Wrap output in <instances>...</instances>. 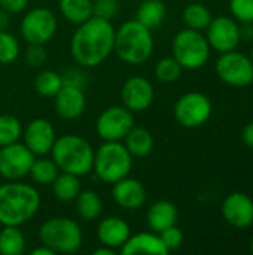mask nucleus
Returning <instances> with one entry per match:
<instances>
[{
  "instance_id": "19",
  "label": "nucleus",
  "mask_w": 253,
  "mask_h": 255,
  "mask_svg": "<svg viewBox=\"0 0 253 255\" xmlns=\"http://www.w3.org/2000/svg\"><path fill=\"white\" fill-rule=\"evenodd\" d=\"M131 236L130 226L119 217H107L98 223L97 238L101 245L112 250H119Z\"/></svg>"
},
{
  "instance_id": "27",
  "label": "nucleus",
  "mask_w": 253,
  "mask_h": 255,
  "mask_svg": "<svg viewBox=\"0 0 253 255\" xmlns=\"http://www.w3.org/2000/svg\"><path fill=\"white\" fill-rule=\"evenodd\" d=\"M58 173H60V169L55 164V161L52 160V157L48 158L46 155H42V157L34 158V161L30 167L28 176L37 185H51L54 182V179L58 176Z\"/></svg>"
},
{
  "instance_id": "40",
  "label": "nucleus",
  "mask_w": 253,
  "mask_h": 255,
  "mask_svg": "<svg viewBox=\"0 0 253 255\" xmlns=\"http://www.w3.org/2000/svg\"><path fill=\"white\" fill-rule=\"evenodd\" d=\"M9 24H10V13L0 7V31L7 30Z\"/></svg>"
},
{
  "instance_id": "7",
  "label": "nucleus",
  "mask_w": 253,
  "mask_h": 255,
  "mask_svg": "<svg viewBox=\"0 0 253 255\" xmlns=\"http://www.w3.org/2000/svg\"><path fill=\"white\" fill-rule=\"evenodd\" d=\"M173 57L186 70H197L207 64L210 58V45L201 31L183 28L173 39Z\"/></svg>"
},
{
  "instance_id": "26",
  "label": "nucleus",
  "mask_w": 253,
  "mask_h": 255,
  "mask_svg": "<svg viewBox=\"0 0 253 255\" xmlns=\"http://www.w3.org/2000/svg\"><path fill=\"white\" fill-rule=\"evenodd\" d=\"M51 187L57 200L64 202V203L73 202L81 191L79 176L67 173V172H60L58 176L51 184Z\"/></svg>"
},
{
  "instance_id": "14",
  "label": "nucleus",
  "mask_w": 253,
  "mask_h": 255,
  "mask_svg": "<svg viewBox=\"0 0 253 255\" xmlns=\"http://www.w3.org/2000/svg\"><path fill=\"white\" fill-rule=\"evenodd\" d=\"M122 105L131 112H143L154 103L155 88L145 76L128 78L121 88Z\"/></svg>"
},
{
  "instance_id": "33",
  "label": "nucleus",
  "mask_w": 253,
  "mask_h": 255,
  "mask_svg": "<svg viewBox=\"0 0 253 255\" xmlns=\"http://www.w3.org/2000/svg\"><path fill=\"white\" fill-rule=\"evenodd\" d=\"M21 52V46L18 39L10 34L7 30L0 31V64L13 63Z\"/></svg>"
},
{
  "instance_id": "39",
  "label": "nucleus",
  "mask_w": 253,
  "mask_h": 255,
  "mask_svg": "<svg viewBox=\"0 0 253 255\" xmlns=\"http://www.w3.org/2000/svg\"><path fill=\"white\" fill-rule=\"evenodd\" d=\"M242 140L248 148L253 149V123H249L242 131Z\"/></svg>"
},
{
  "instance_id": "10",
  "label": "nucleus",
  "mask_w": 253,
  "mask_h": 255,
  "mask_svg": "<svg viewBox=\"0 0 253 255\" xmlns=\"http://www.w3.org/2000/svg\"><path fill=\"white\" fill-rule=\"evenodd\" d=\"M215 72L218 78L231 87H248L253 82V63L251 57L234 51L224 52L216 61Z\"/></svg>"
},
{
  "instance_id": "15",
  "label": "nucleus",
  "mask_w": 253,
  "mask_h": 255,
  "mask_svg": "<svg viewBox=\"0 0 253 255\" xmlns=\"http://www.w3.org/2000/svg\"><path fill=\"white\" fill-rule=\"evenodd\" d=\"M24 145L36 155H48L55 143L57 134L54 126L46 118H34L31 120L25 130H22Z\"/></svg>"
},
{
  "instance_id": "29",
  "label": "nucleus",
  "mask_w": 253,
  "mask_h": 255,
  "mask_svg": "<svg viewBox=\"0 0 253 255\" xmlns=\"http://www.w3.org/2000/svg\"><path fill=\"white\" fill-rule=\"evenodd\" d=\"M25 251V238L19 227L3 226L0 232V254L21 255Z\"/></svg>"
},
{
  "instance_id": "11",
  "label": "nucleus",
  "mask_w": 253,
  "mask_h": 255,
  "mask_svg": "<svg viewBox=\"0 0 253 255\" xmlns=\"http://www.w3.org/2000/svg\"><path fill=\"white\" fill-rule=\"evenodd\" d=\"M133 127V112L128 111L124 105L104 109L95 123V131L104 142H122Z\"/></svg>"
},
{
  "instance_id": "41",
  "label": "nucleus",
  "mask_w": 253,
  "mask_h": 255,
  "mask_svg": "<svg viewBox=\"0 0 253 255\" xmlns=\"http://www.w3.org/2000/svg\"><path fill=\"white\" fill-rule=\"evenodd\" d=\"M30 255H55V253L51 250V248H48V247H45V245H42L40 244V247H37V248H34Z\"/></svg>"
},
{
  "instance_id": "6",
  "label": "nucleus",
  "mask_w": 253,
  "mask_h": 255,
  "mask_svg": "<svg viewBox=\"0 0 253 255\" xmlns=\"http://www.w3.org/2000/svg\"><path fill=\"white\" fill-rule=\"evenodd\" d=\"M39 241L55 254H70L82 247V230L72 218L55 217L40 226Z\"/></svg>"
},
{
  "instance_id": "5",
  "label": "nucleus",
  "mask_w": 253,
  "mask_h": 255,
  "mask_svg": "<svg viewBox=\"0 0 253 255\" xmlns=\"http://www.w3.org/2000/svg\"><path fill=\"white\" fill-rule=\"evenodd\" d=\"M133 155L122 142H104L94 154L92 170L104 184H115L130 175Z\"/></svg>"
},
{
  "instance_id": "13",
  "label": "nucleus",
  "mask_w": 253,
  "mask_h": 255,
  "mask_svg": "<svg viewBox=\"0 0 253 255\" xmlns=\"http://www.w3.org/2000/svg\"><path fill=\"white\" fill-rule=\"evenodd\" d=\"M204 31L210 48L221 54L237 49L242 42L240 25L234 18L230 16L212 18L210 24Z\"/></svg>"
},
{
  "instance_id": "8",
  "label": "nucleus",
  "mask_w": 253,
  "mask_h": 255,
  "mask_svg": "<svg viewBox=\"0 0 253 255\" xmlns=\"http://www.w3.org/2000/svg\"><path fill=\"white\" fill-rule=\"evenodd\" d=\"M174 120L185 128H198L212 117L210 99L198 91H191L177 99L174 103Z\"/></svg>"
},
{
  "instance_id": "24",
  "label": "nucleus",
  "mask_w": 253,
  "mask_h": 255,
  "mask_svg": "<svg viewBox=\"0 0 253 255\" xmlns=\"http://www.w3.org/2000/svg\"><path fill=\"white\" fill-rule=\"evenodd\" d=\"M76 202V214L84 221H94L97 220L103 212V202L100 196L92 190H81Z\"/></svg>"
},
{
  "instance_id": "23",
  "label": "nucleus",
  "mask_w": 253,
  "mask_h": 255,
  "mask_svg": "<svg viewBox=\"0 0 253 255\" xmlns=\"http://www.w3.org/2000/svg\"><path fill=\"white\" fill-rule=\"evenodd\" d=\"M167 15V6L163 0H143L136 12V19L145 27L155 30L158 28Z\"/></svg>"
},
{
  "instance_id": "21",
  "label": "nucleus",
  "mask_w": 253,
  "mask_h": 255,
  "mask_svg": "<svg viewBox=\"0 0 253 255\" xmlns=\"http://www.w3.org/2000/svg\"><path fill=\"white\" fill-rule=\"evenodd\" d=\"M177 218H179L177 208L174 203L169 200H158L152 203L146 215L148 226L155 233H160L166 230L167 227L174 226L177 223Z\"/></svg>"
},
{
  "instance_id": "22",
  "label": "nucleus",
  "mask_w": 253,
  "mask_h": 255,
  "mask_svg": "<svg viewBox=\"0 0 253 255\" xmlns=\"http://www.w3.org/2000/svg\"><path fill=\"white\" fill-rule=\"evenodd\" d=\"M124 145L133 157H148L154 149V136L149 130L143 127H133L124 137Z\"/></svg>"
},
{
  "instance_id": "9",
  "label": "nucleus",
  "mask_w": 253,
  "mask_h": 255,
  "mask_svg": "<svg viewBox=\"0 0 253 255\" xmlns=\"http://www.w3.org/2000/svg\"><path fill=\"white\" fill-rule=\"evenodd\" d=\"M58 21L52 10L34 7L28 10L19 24V31L28 45H45L57 33Z\"/></svg>"
},
{
  "instance_id": "4",
  "label": "nucleus",
  "mask_w": 253,
  "mask_h": 255,
  "mask_svg": "<svg viewBox=\"0 0 253 255\" xmlns=\"http://www.w3.org/2000/svg\"><path fill=\"white\" fill-rule=\"evenodd\" d=\"M94 148L88 140L76 134H63L55 139L51 149V157L60 172H67L76 176H85L92 172Z\"/></svg>"
},
{
  "instance_id": "42",
  "label": "nucleus",
  "mask_w": 253,
  "mask_h": 255,
  "mask_svg": "<svg viewBox=\"0 0 253 255\" xmlns=\"http://www.w3.org/2000/svg\"><path fill=\"white\" fill-rule=\"evenodd\" d=\"M94 255H115V250H112V248H109V247H104V245H101V248H97L94 253Z\"/></svg>"
},
{
  "instance_id": "3",
  "label": "nucleus",
  "mask_w": 253,
  "mask_h": 255,
  "mask_svg": "<svg viewBox=\"0 0 253 255\" xmlns=\"http://www.w3.org/2000/svg\"><path fill=\"white\" fill-rule=\"evenodd\" d=\"M154 46L152 30L137 19L125 21L118 30H115L113 52L127 64L139 66L146 63L154 52Z\"/></svg>"
},
{
  "instance_id": "38",
  "label": "nucleus",
  "mask_w": 253,
  "mask_h": 255,
  "mask_svg": "<svg viewBox=\"0 0 253 255\" xmlns=\"http://www.w3.org/2000/svg\"><path fill=\"white\" fill-rule=\"evenodd\" d=\"M28 0H0V7L6 12L12 13H21L27 9Z\"/></svg>"
},
{
  "instance_id": "36",
  "label": "nucleus",
  "mask_w": 253,
  "mask_h": 255,
  "mask_svg": "<svg viewBox=\"0 0 253 255\" xmlns=\"http://www.w3.org/2000/svg\"><path fill=\"white\" fill-rule=\"evenodd\" d=\"M94 3V16L103 18V19H112L116 16L119 10L118 0H95Z\"/></svg>"
},
{
  "instance_id": "32",
  "label": "nucleus",
  "mask_w": 253,
  "mask_h": 255,
  "mask_svg": "<svg viewBox=\"0 0 253 255\" xmlns=\"http://www.w3.org/2000/svg\"><path fill=\"white\" fill-rule=\"evenodd\" d=\"M182 70V66L177 63L174 57H164L155 66V76L160 82L171 84L180 78Z\"/></svg>"
},
{
  "instance_id": "16",
  "label": "nucleus",
  "mask_w": 253,
  "mask_h": 255,
  "mask_svg": "<svg viewBox=\"0 0 253 255\" xmlns=\"http://www.w3.org/2000/svg\"><path fill=\"white\" fill-rule=\"evenodd\" d=\"M224 220L234 229H248L253 224V200L245 193H231L221 208Z\"/></svg>"
},
{
  "instance_id": "44",
  "label": "nucleus",
  "mask_w": 253,
  "mask_h": 255,
  "mask_svg": "<svg viewBox=\"0 0 253 255\" xmlns=\"http://www.w3.org/2000/svg\"><path fill=\"white\" fill-rule=\"evenodd\" d=\"M251 60H252V63H253V46H252V52H251Z\"/></svg>"
},
{
  "instance_id": "43",
  "label": "nucleus",
  "mask_w": 253,
  "mask_h": 255,
  "mask_svg": "<svg viewBox=\"0 0 253 255\" xmlns=\"http://www.w3.org/2000/svg\"><path fill=\"white\" fill-rule=\"evenodd\" d=\"M251 251H252V254H253V238H252V241H251Z\"/></svg>"
},
{
  "instance_id": "18",
  "label": "nucleus",
  "mask_w": 253,
  "mask_h": 255,
  "mask_svg": "<svg viewBox=\"0 0 253 255\" xmlns=\"http://www.w3.org/2000/svg\"><path fill=\"white\" fill-rule=\"evenodd\" d=\"M112 197L119 208L125 211H137L146 202V190L139 179L125 176L113 184Z\"/></svg>"
},
{
  "instance_id": "2",
  "label": "nucleus",
  "mask_w": 253,
  "mask_h": 255,
  "mask_svg": "<svg viewBox=\"0 0 253 255\" xmlns=\"http://www.w3.org/2000/svg\"><path fill=\"white\" fill-rule=\"evenodd\" d=\"M40 208L39 191L24 182L9 181L0 187V224L21 227Z\"/></svg>"
},
{
  "instance_id": "30",
  "label": "nucleus",
  "mask_w": 253,
  "mask_h": 255,
  "mask_svg": "<svg viewBox=\"0 0 253 255\" xmlns=\"http://www.w3.org/2000/svg\"><path fill=\"white\" fill-rule=\"evenodd\" d=\"M63 87V75L55 70H42L34 79V90L42 97H54Z\"/></svg>"
},
{
  "instance_id": "20",
  "label": "nucleus",
  "mask_w": 253,
  "mask_h": 255,
  "mask_svg": "<svg viewBox=\"0 0 253 255\" xmlns=\"http://www.w3.org/2000/svg\"><path fill=\"white\" fill-rule=\"evenodd\" d=\"M122 255L136 254H152V255H167L169 250L163 244L158 233L142 232L131 235L127 242L119 248Z\"/></svg>"
},
{
  "instance_id": "31",
  "label": "nucleus",
  "mask_w": 253,
  "mask_h": 255,
  "mask_svg": "<svg viewBox=\"0 0 253 255\" xmlns=\"http://www.w3.org/2000/svg\"><path fill=\"white\" fill-rule=\"evenodd\" d=\"M22 137L21 121L9 114L0 115V146L18 142Z\"/></svg>"
},
{
  "instance_id": "37",
  "label": "nucleus",
  "mask_w": 253,
  "mask_h": 255,
  "mask_svg": "<svg viewBox=\"0 0 253 255\" xmlns=\"http://www.w3.org/2000/svg\"><path fill=\"white\" fill-rule=\"evenodd\" d=\"M48 54L43 45H30L25 52V60L31 67H40L46 63Z\"/></svg>"
},
{
  "instance_id": "1",
  "label": "nucleus",
  "mask_w": 253,
  "mask_h": 255,
  "mask_svg": "<svg viewBox=\"0 0 253 255\" xmlns=\"http://www.w3.org/2000/svg\"><path fill=\"white\" fill-rule=\"evenodd\" d=\"M115 27L109 19L91 16L79 24L70 39L73 60L82 67H95L113 52Z\"/></svg>"
},
{
  "instance_id": "35",
  "label": "nucleus",
  "mask_w": 253,
  "mask_h": 255,
  "mask_svg": "<svg viewBox=\"0 0 253 255\" xmlns=\"http://www.w3.org/2000/svg\"><path fill=\"white\" fill-rule=\"evenodd\" d=\"M158 235H160L163 244L166 245V248L169 250V253L179 250L182 247V244H183V233L176 224L171 226V227H167L166 230L160 232Z\"/></svg>"
},
{
  "instance_id": "25",
  "label": "nucleus",
  "mask_w": 253,
  "mask_h": 255,
  "mask_svg": "<svg viewBox=\"0 0 253 255\" xmlns=\"http://www.w3.org/2000/svg\"><path fill=\"white\" fill-rule=\"evenodd\" d=\"M61 15L72 24H82L94 16L92 0H60Z\"/></svg>"
},
{
  "instance_id": "12",
  "label": "nucleus",
  "mask_w": 253,
  "mask_h": 255,
  "mask_svg": "<svg viewBox=\"0 0 253 255\" xmlns=\"http://www.w3.org/2000/svg\"><path fill=\"white\" fill-rule=\"evenodd\" d=\"M36 155L19 142L0 146V176L6 181H19L25 178Z\"/></svg>"
},
{
  "instance_id": "28",
  "label": "nucleus",
  "mask_w": 253,
  "mask_h": 255,
  "mask_svg": "<svg viewBox=\"0 0 253 255\" xmlns=\"http://www.w3.org/2000/svg\"><path fill=\"white\" fill-rule=\"evenodd\" d=\"M212 18L213 16L210 9L203 3H189L182 12V19L186 28L197 30V31H204L210 24Z\"/></svg>"
},
{
  "instance_id": "17",
  "label": "nucleus",
  "mask_w": 253,
  "mask_h": 255,
  "mask_svg": "<svg viewBox=\"0 0 253 255\" xmlns=\"http://www.w3.org/2000/svg\"><path fill=\"white\" fill-rule=\"evenodd\" d=\"M86 106L85 93L82 87L63 84L60 91L54 96V108L61 120L73 121L78 120Z\"/></svg>"
},
{
  "instance_id": "34",
  "label": "nucleus",
  "mask_w": 253,
  "mask_h": 255,
  "mask_svg": "<svg viewBox=\"0 0 253 255\" xmlns=\"http://www.w3.org/2000/svg\"><path fill=\"white\" fill-rule=\"evenodd\" d=\"M230 10L236 21L253 22V0H230Z\"/></svg>"
}]
</instances>
